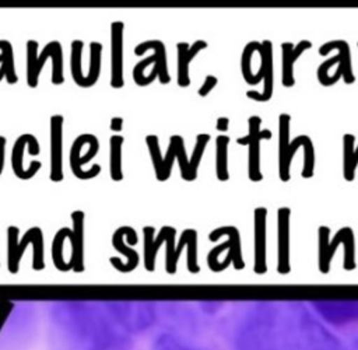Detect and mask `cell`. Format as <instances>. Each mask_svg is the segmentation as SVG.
<instances>
[{
  "label": "cell",
  "instance_id": "obj_1",
  "mask_svg": "<svg viewBox=\"0 0 358 350\" xmlns=\"http://www.w3.org/2000/svg\"><path fill=\"white\" fill-rule=\"evenodd\" d=\"M235 350H345L343 343L316 325L253 322L234 340Z\"/></svg>",
  "mask_w": 358,
  "mask_h": 350
},
{
  "label": "cell",
  "instance_id": "obj_2",
  "mask_svg": "<svg viewBox=\"0 0 358 350\" xmlns=\"http://www.w3.org/2000/svg\"><path fill=\"white\" fill-rule=\"evenodd\" d=\"M151 49L154 50V55L140 60L133 67V80L140 87H145L151 84L155 78H158L161 84H168L171 81L168 63H166V49L162 41L159 39L144 41L136 45L134 55L141 56Z\"/></svg>",
  "mask_w": 358,
  "mask_h": 350
},
{
  "label": "cell",
  "instance_id": "obj_3",
  "mask_svg": "<svg viewBox=\"0 0 358 350\" xmlns=\"http://www.w3.org/2000/svg\"><path fill=\"white\" fill-rule=\"evenodd\" d=\"M20 228L15 225H10L7 228V241H8V259L7 266L11 273H17L20 267V260L24 255V251L28 244L34 246V256H32V269L42 270L45 267L43 262V232L41 227H31L22 238L18 241Z\"/></svg>",
  "mask_w": 358,
  "mask_h": 350
},
{
  "label": "cell",
  "instance_id": "obj_4",
  "mask_svg": "<svg viewBox=\"0 0 358 350\" xmlns=\"http://www.w3.org/2000/svg\"><path fill=\"white\" fill-rule=\"evenodd\" d=\"M331 50H337V55L331 56L327 60H324L323 63H320L316 70L317 81L320 83V85L330 87L337 83V80H334L329 76V70L334 64H338L337 69L341 71V78L344 80L345 84L355 83V76H354L352 63H351V49H350L348 42L343 41V39H333V41H327L319 46L320 56H326Z\"/></svg>",
  "mask_w": 358,
  "mask_h": 350
},
{
  "label": "cell",
  "instance_id": "obj_5",
  "mask_svg": "<svg viewBox=\"0 0 358 350\" xmlns=\"http://www.w3.org/2000/svg\"><path fill=\"white\" fill-rule=\"evenodd\" d=\"M262 118L252 115L248 119L249 132L246 136L236 139V143L241 146H248V176L252 182L263 181V174L260 171V141L270 140L273 133L268 129H260Z\"/></svg>",
  "mask_w": 358,
  "mask_h": 350
},
{
  "label": "cell",
  "instance_id": "obj_6",
  "mask_svg": "<svg viewBox=\"0 0 358 350\" xmlns=\"http://www.w3.org/2000/svg\"><path fill=\"white\" fill-rule=\"evenodd\" d=\"M289 126H291V115L280 113L278 115V176L282 182H288L291 179V161L294 158L295 151L299 147H303L309 140H312L306 134L296 136L292 141H289Z\"/></svg>",
  "mask_w": 358,
  "mask_h": 350
},
{
  "label": "cell",
  "instance_id": "obj_7",
  "mask_svg": "<svg viewBox=\"0 0 358 350\" xmlns=\"http://www.w3.org/2000/svg\"><path fill=\"white\" fill-rule=\"evenodd\" d=\"M350 239H354V231L351 227H341L331 239L330 228L327 225H320L317 228V265L322 273H329L336 249L340 244H345Z\"/></svg>",
  "mask_w": 358,
  "mask_h": 350
},
{
  "label": "cell",
  "instance_id": "obj_8",
  "mask_svg": "<svg viewBox=\"0 0 358 350\" xmlns=\"http://www.w3.org/2000/svg\"><path fill=\"white\" fill-rule=\"evenodd\" d=\"M28 146V151L31 155H38L41 148H39V143L36 140V137L31 133H24L21 136L17 137V140L13 144V150H11V168L13 172L17 178L27 181L31 179L41 168H42V162L41 161H32L29 164V167L25 169L22 165V158H24V150Z\"/></svg>",
  "mask_w": 358,
  "mask_h": 350
},
{
  "label": "cell",
  "instance_id": "obj_9",
  "mask_svg": "<svg viewBox=\"0 0 358 350\" xmlns=\"http://www.w3.org/2000/svg\"><path fill=\"white\" fill-rule=\"evenodd\" d=\"M57 53H63L62 43L59 41H50L45 45L38 56V42L29 39L27 42V84L29 88H36L39 81V73L48 57H53Z\"/></svg>",
  "mask_w": 358,
  "mask_h": 350
},
{
  "label": "cell",
  "instance_id": "obj_10",
  "mask_svg": "<svg viewBox=\"0 0 358 350\" xmlns=\"http://www.w3.org/2000/svg\"><path fill=\"white\" fill-rule=\"evenodd\" d=\"M227 235L228 239L217 246H214L208 255H207V265L213 272H220V262H218V256L222 251L225 249H232L239 258H242V245H241V234L238 231L236 227L234 225H224V227H218L214 228L210 234H208V239L210 241H218L221 237Z\"/></svg>",
  "mask_w": 358,
  "mask_h": 350
},
{
  "label": "cell",
  "instance_id": "obj_11",
  "mask_svg": "<svg viewBox=\"0 0 358 350\" xmlns=\"http://www.w3.org/2000/svg\"><path fill=\"white\" fill-rule=\"evenodd\" d=\"M289 207L277 210V272L287 274L291 270L289 263V230H291Z\"/></svg>",
  "mask_w": 358,
  "mask_h": 350
},
{
  "label": "cell",
  "instance_id": "obj_12",
  "mask_svg": "<svg viewBox=\"0 0 358 350\" xmlns=\"http://www.w3.org/2000/svg\"><path fill=\"white\" fill-rule=\"evenodd\" d=\"M123 21L110 24V87L122 88L123 80Z\"/></svg>",
  "mask_w": 358,
  "mask_h": 350
},
{
  "label": "cell",
  "instance_id": "obj_13",
  "mask_svg": "<svg viewBox=\"0 0 358 350\" xmlns=\"http://www.w3.org/2000/svg\"><path fill=\"white\" fill-rule=\"evenodd\" d=\"M63 122L62 115L50 118V172L49 178L53 182L63 181Z\"/></svg>",
  "mask_w": 358,
  "mask_h": 350
},
{
  "label": "cell",
  "instance_id": "obj_14",
  "mask_svg": "<svg viewBox=\"0 0 358 350\" xmlns=\"http://www.w3.org/2000/svg\"><path fill=\"white\" fill-rule=\"evenodd\" d=\"M266 237H267V209L256 207L253 211V238H255L253 270L257 274H263L267 270Z\"/></svg>",
  "mask_w": 358,
  "mask_h": 350
},
{
  "label": "cell",
  "instance_id": "obj_15",
  "mask_svg": "<svg viewBox=\"0 0 358 350\" xmlns=\"http://www.w3.org/2000/svg\"><path fill=\"white\" fill-rule=\"evenodd\" d=\"M257 53L260 55V63L264 66V88L262 92H257L255 90L246 91V97L249 99L257 101V102H267L273 97V87H274V63H273V42L270 39H263L262 45L257 49Z\"/></svg>",
  "mask_w": 358,
  "mask_h": 350
},
{
  "label": "cell",
  "instance_id": "obj_16",
  "mask_svg": "<svg viewBox=\"0 0 358 350\" xmlns=\"http://www.w3.org/2000/svg\"><path fill=\"white\" fill-rule=\"evenodd\" d=\"M130 234H136L134 228H131L130 225H123V227H119L113 235H112V246L119 251L120 253L126 255L127 258V262H122L120 259H117L116 256H110L109 258V262L112 263V266L115 269H117L119 272L122 273H127V272H131L137 267L138 265V253L133 249V248H129L124 245V237L130 235Z\"/></svg>",
  "mask_w": 358,
  "mask_h": 350
},
{
  "label": "cell",
  "instance_id": "obj_17",
  "mask_svg": "<svg viewBox=\"0 0 358 350\" xmlns=\"http://www.w3.org/2000/svg\"><path fill=\"white\" fill-rule=\"evenodd\" d=\"M312 48V42L308 39L299 41L296 45L292 42H282L281 43V53H282V67H281V84L285 88H291L295 84L294 77V64L298 57L308 49Z\"/></svg>",
  "mask_w": 358,
  "mask_h": 350
},
{
  "label": "cell",
  "instance_id": "obj_18",
  "mask_svg": "<svg viewBox=\"0 0 358 350\" xmlns=\"http://www.w3.org/2000/svg\"><path fill=\"white\" fill-rule=\"evenodd\" d=\"M71 221L73 228L70 234V242H71V258L70 265L74 272H83L84 270V211L83 210H74L71 213Z\"/></svg>",
  "mask_w": 358,
  "mask_h": 350
},
{
  "label": "cell",
  "instance_id": "obj_19",
  "mask_svg": "<svg viewBox=\"0 0 358 350\" xmlns=\"http://www.w3.org/2000/svg\"><path fill=\"white\" fill-rule=\"evenodd\" d=\"M208 43L203 39L194 41L192 45L187 42H178L176 50H178V85L185 88L190 85V76H189V66L193 57L203 49H207Z\"/></svg>",
  "mask_w": 358,
  "mask_h": 350
},
{
  "label": "cell",
  "instance_id": "obj_20",
  "mask_svg": "<svg viewBox=\"0 0 358 350\" xmlns=\"http://www.w3.org/2000/svg\"><path fill=\"white\" fill-rule=\"evenodd\" d=\"M154 227L151 225H145L143 228V235H144V267L148 272H152L155 269V258H157V252L161 246L162 242H166L168 237L173 232H176V230L171 225H164L157 238H154Z\"/></svg>",
  "mask_w": 358,
  "mask_h": 350
},
{
  "label": "cell",
  "instance_id": "obj_21",
  "mask_svg": "<svg viewBox=\"0 0 358 350\" xmlns=\"http://www.w3.org/2000/svg\"><path fill=\"white\" fill-rule=\"evenodd\" d=\"M95 137V134H91V133H83L80 136L76 137V140L73 141V146L70 148V154H69V162H70V168H71V172L76 178L78 179H83V181H87V179H92L95 176L99 175L101 172V165L99 164H95L92 165L90 169H83V167H80V158H81V148L84 144H88L91 143V140Z\"/></svg>",
  "mask_w": 358,
  "mask_h": 350
},
{
  "label": "cell",
  "instance_id": "obj_22",
  "mask_svg": "<svg viewBox=\"0 0 358 350\" xmlns=\"http://www.w3.org/2000/svg\"><path fill=\"white\" fill-rule=\"evenodd\" d=\"M358 165V146L355 147V136L345 133L343 136V178L347 182L355 179V168Z\"/></svg>",
  "mask_w": 358,
  "mask_h": 350
},
{
  "label": "cell",
  "instance_id": "obj_23",
  "mask_svg": "<svg viewBox=\"0 0 358 350\" xmlns=\"http://www.w3.org/2000/svg\"><path fill=\"white\" fill-rule=\"evenodd\" d=\"M150 350H206L193 340H187L173 333H162L152 340Z\"/></svg>",
  "mask_w": 358,
  "mask_h": 350
},
{
  "label": "cell",
  "instance_id": "obj_24",
  "mask_svg": "<svg viewBox=\"0 0 358 350\" xmlns=\"http://www.w3.org/2000/svg\"><path fill=\"white\" fill-rule=\"evenodd\" d=\"M185 146V141H183V137L179 136V134H172L169 137V146H168V150H166V154L165 157L162 158V164H161V168L159 171L155 174V178L159 181V182H165L169 179L171 176V171H172V165H173V160L178 157V153L180 150V147Z\"/></svg>",
  "mask_w": 358,
  "mask_h": 350
},
{
  "label": "cell",
  "instance_id": "obj_25",
  "mask_svg": "<svg viewBox=\"0 0 358 350\" xmlns=\"http://www.w3.org/2000/svg\"><path fill=\"white\" fill-rule=\"evenodd\" d=\"M122 146L123 137L120 134H113L109 139V174L110 179L120 182L123 179L122 172Z\"/></svg>",
  "mask_w": 358,
  "mask_h": 350
},
{
  "label": "cell",
  "instance_id": "obj_26",
  "mask_svg": "<svg viewBox=\"0 0 358 350\" xmlns=\"http://www.w3.org/2000/svg\"><path fill=\"white\" fill-rule=\"evenodd\" d=\"M228 144H229V137L227 134L217 136V139H215V175H217V179L221 182H225L229 179Z\"/></svg>",
  "mask_w": 358,
  "mask_h": 350
},
{
  "label": "cell",
  "instance_id": "obj_27",
  "mask_svg": "<svg viewBox=\"0 0 358 350\" xmlns=\"http://www.w3.org/2000/svg\"><path fill=\"white\" fill-rule=\"evenodd\" d=\"M70 234H71V228L62 227L57 230V232L55 234L53 241H52L53 265L57 270H62V272H67V270L73 269L71 265L63 259V244H64V239L70 237Z\"/></svg>",
  "mask_w": 358,
  "mask_h": 350
},
{
  "label": "cell",
  "instance_id": "obj_28",
  "mask_svg": "<svg viewBox=\"0 0 358 350\" xmlns=\"http://www.w3.org/2000/svg\"><path fill=\"white\" fill-rule=\"evenodd\" d=\"M262 45V42L259 41H250L245 45L243 50H242V56H241V71H242V77L246 81V84L250 85H256L259 84L262 80L253 74L252 71V56L255 52H257L259 46Z\"/></svg>",
  "mask_w": 358,
  "mask_h": 350
},
{
  "label": "cell",
  "instance_id": "obj_29",
  "mask_svg": "<svg viewBox=\"0 0 358 350\" xmlns=\"http://www.w3.org/2000/svg\"><path fill=\"white\" fill-rule=\"evenodd\" d=\"M101 55H102V43L92 41L90 42V69L85 76L84 88H90L96 84L101 74Z\"/></svg>",
  "mask_w": 358,
  "mask_h": 350
},
{
  "label": "cell",
  "instance_id": "obj_30",
  "mask_svg": "<svg viewBox=\"0 0 358 350\" xmlns=\"http://www.w3.org/2000/svg\"><path fill=\"white\" fill-rule=\"evenodd\" d=\"M83 49H84V42L80 39H74L71 42V52H70V73L73 77V81L84 88V81L85 76L83 74L81 70V56H83Z\"/></svg>",
  "mask_w": 358,
  "mask_h": 350
},
{
  "label": "cell",
  "instance_id": "obj_31",
  "mask_svg": "<svg viewBox=\"0 0 358 350\" xmlns=\"http://www.w3.org/2000/svg\"><path fill=\"white\" fill-rule=\"evenodd\" d=\"M210 139L211 137L208 133H199L196 136V144H194L192 157L189 158V182H193L197 178V169Z\"/></svg>",
  "mask_w": 358,
  "mask_h": 350
},
{
  "label": "cell",
  "instance_id": "obj_32",
  "mask_svg": "<svg viewBox=\"0 0 358 350\" xmlns=\"http://www.w3.org/2000/svg\"><path fill=\"white\" fill-rule=\"evenodd\" d=\"M217 83H218V78H217L215 76H213V74H208V76L204 78V83H203L201 87L199 88L197 94H199L200 97H207V95L213 91V88L217 85Z\"/></svg>",
  "mask_w": 358,
  "mask_h": 350
},
{
  "label": "cell",
  "instance_id": "obj_33",
  "mask_svg": "<svg viewBox=\"0 0 358 350\" xmlns=\"http://www.w3.org/2000/svg\"><path fill=\"white\" fill-rule=\"evenodd\" d=\"M109 127H110V130H113V132H120V130L123 129V118H122V116H113V118L110 119Z\"/></svg>",
  "mask_w": 358,
  "mask_h": 350
},
{
  "label": "cell",
  "instance_id": "obj_34",
  "mask_svg": "<svg viewBox=\"0 0 358 350\" xmlns=\"http://www.w3.org/2000/svg\"><path fill=\"white\" fill-rule=\"evenodd\" d=\"M229 127V118L227 116H220L217 119V123H215V129L220 130V132H227Z\"/></svg>",
  "mask_w": 358,
  "mask_h": 350
},
{
  "label": "cell",
  "instance_id": "obj_35",
  "mask_svg": "<svg viewBox=\"0 0 358 350\" xmlns=\"http://www.w3.org/2000/svg\"><path fill=\"white\" fill-rule=\"evenodd\" d=\"M6 137L0 134V175L3 172V168H4V151H6Z\"/></svg>",
  "mask_w": 358,
  "mask_h": 350
},
{
  "label": "cell",
  "instance_id": "obj_36",
  "mask_svg": "<svg viewBox=\"0 0 358 350\" xmlns=\"http://www.w3.org/2000/svg\"><path fill=\"white\" fill-rule=\"evenodd\" d=\"M10 41L7 39H0V63H3L4 57H6V52H7V48L10 46Z\"/></svg>",
  "mask_w": 358,
  "mask_h": 350
},
{
  "label": "cell",
  "instance_id": "obj_37",
  "mask_svg": "<svg viewBox=\"0 0 358 350\" xmlns=\"http://www.w3.org/2000/svg\"><path fill=\"white\" fill-rule=\"evenodd\" d=\"M357 46H358V43H357Z\"/></svg>",
  "mask_w": 358,
  "mask_h": 350
}]
</instances>
